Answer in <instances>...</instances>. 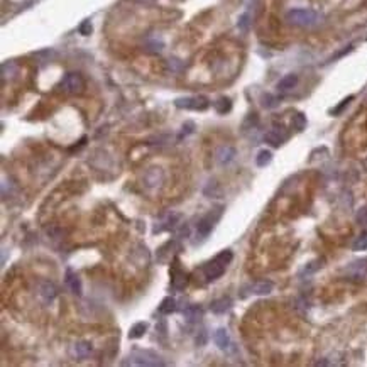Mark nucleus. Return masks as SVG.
<instances>
[{"label": "nucleus", "mask_w": 367, "mask_h": 367, "mask_svg": "<svg viewBox=\"0 0 367 367\" xmlns=\"http://www.w3.org/2000/svg\"><path fill=\"white\" fill-rule=\"evenodd\" d=\"M232 259H234L232 251H222L220 254H216L210 262L205 264L203 274H205V278H207V281L210 282V281L218 280V278L225 273L227 266L232 262Z\"/></svg>", "instance_id": "nucleus-1"}, {"label": "nucleus", "mask_w": 367, "mask_h": 367, "mask_svg": "<svg viewBox=\"0 0 367 367\" xmlns=\"http://www.w3.org/2000/svg\"><path fill=\"white\" fill-rule=\"evenodd\" d=\"M122 366H146V367H157L164 366V361L157 354L151 350H134L127 357V361L122 362Z\"/></svg>", "instance_id": "nucleus-2"}, {"label": "nucleus", "mask_w": 367, "mask_h": 367, "mask_svg": "<svg viewBox=\"0 0 367 367\" xmlns=\"http://www.w3.org/2000/svg\"><path fill=\"white\" fill-rule=\"evenodd\" d=\"M289 24L293 25H300V27H311V25H317L320 22V16L313 10L308 9H293L288 12L286 16Z\"/></svg>", "instance_id": "nucleus-3"}, {"label": "nucleus", "mask_w": 367, "mask_h": 367, "mask_svg": "<svg viewBox=\"0 0 367 367\" xmlns=\"http://www.w3.org/2000/svg\"><path fill=\"white\" fill-rule=\"evenodd\" d=\"M222 212H223V207L222 205H218L214 210H210L205 216H201L200 222H198L196 225V237L200 238V240H203V238H207L210 236V232L214 230L215 223L220 220V216H222Z\"/></svg>", "instance_id": "nucleus-4"}, {"label": "nucleus", "mask_w": 367, "mask_h": 367, "mask_svg": "<svg viewBox=\"0 0 367 367\" xmlns=\"http://www.w3.org/2000/svg\"><path fill=\"white\" fill-rule=\"evenodd\" d=\"M60 88L65 91V93L78 95V93H82L83 88H85V82H83V78L78 75V73H68V75L63 78V82H61Z\"/></svg>", "instance_id": "nucleus-5"}, {"label": "nucleus", "mask_w": 367, "mask_h": 367, "mask_svg": "<svg viewBox=\"0 0 367 367\" xmlns=\"http://www.w3.org/2000/svg\"><path fill=\"white\" fill-rule=\"evenodd\" d=\"M174 105L178 108L185 110H207L210 107V102H208L207 97H183L176 98Z\"/></svg>", "instance_id": "nucleus-6"}, {"label": "nucleus", "mask_w": 367, "mask_h": 367, "mask_svg": "<svg viewBox=\"0 0 367 367\" xmlns=\"http://www.w3.org/2000/svg\"><path fill=\"white\" fill-rule=\"evenodd\" d=\"M179 220H181V214L170 212V214L164 215L159 222H156V225H154V229H152V234H159V232H164V230L174 229V227L178 225Z\"/></svg>", "instance_id": "nucleus-7"}, {"label": "nucleus", "mask_w": 367, "mask_h": 367, "mask_svg": "<svg viewBox=\"0 0 367 367\" xmlns=\"http://www.w3.org/2000/svg\"><path fill=\"white\" fill-rule=\"evenodd\" d=\"M38 291H39V298H41L43 303H46V304L53 303L54 298H56V295H58L56 286H54L53 282H49V281H41V282H39Z\"/></svg>", "instance_id": "nucleus-8"}, {"label": "nucleus", "mask_w": 367, "mask_h": 367, "mask_svg": "<svg viewBox=\"0 0 367 367\" xmlns=\"http://www.w3.org/2000/svg\"><path fill=\"white\" fill-rule=\"evenodd\" d=\"M234 157H236V149H234L232 146H220L215 152V159L220 166L229 164L230 161H234Z\"/></svg>", "instance_id": "nucleus-9"}, {"label": "nucleus", "mask_w": 367, "mask_h": 367, "mask_svg": "<svg viewBox=\"0 0 367 367\" xmlns=\"http://www.w3.org/2000/svg\"><path fill=\"white\" fill-rule=\"evenodd\" d=\"M65 282H66V286L71 289V293H75L76 296H82V281H80V278L76 276L71 269H66Z\"/></svg>", "instance_id": "nucleus-10"}, {"label": "nucleus", "mask_w": 367, "mask_h": 367, "mask_svg": "<svg viewBox=\"0 0 367 367\" xmlns=\"http://www.w3.org/2000/svg\"><path fill=\"white\" fill-rule=\"evenodd\" d=\"M186 282H188V280H186V274L183 273L179 267H174V269L171 271V286H173V289H176V291H181V289H185Z\"/></svg>", "instance_id": "nucleus-11"}, {"label": "nucleus", "mask_w": 367, "mask_h": 367, "mask_svg": "<svg viewBox=\"0 0 367 367\" xmlns=\"http://www.w3.org/2000/svg\"><path fill=\"white\" fill-rule=\"evenodd\" d=\"M249 289H251L252 295L266 296L274 289V284L271 281H258V282H254V284L249 286Z\"/></svg>", "instance_id": "nucleus-12"}, {"label": "nucleus", "mask_w": 367, "mask_h": 367, "mask_svg": "<svg viewBox=\"0 0 367 367\" xmlns=\"http://www.w3.org/2000/svg\"><path fill=\"white\" fill-rule=\"evenodd\" d=\"M183 317H185L190 324H194V322H198L203 317V308L198 306V304H188V306L183 310Z\"/></svg>", "instance_id": "nucleus-13"}, {"label": "nucleus", "mask_w": 367, "mask_h": 367, "mask_svg": "<svg viewBox=\"0 0 367 367\" xmlns=\"http://www.w3.org/2000/svg\"><path fill=\"white\" fill-rule=\"evenodd\" d=\"M347 273L350 274L352 278H364L366 273H367V259H362V260H355L354 264H350V266L347 267Z\"/></svg>", "instance_id": "nucleus-14"}, {"label": "nucleus", "mask_w": 367, "mask_h": 367, "mask_svg": "<svg viewBox=\"0 0 367 367\" xmlns=\"http://www.w3.org/2000/svg\"><path fill=\"white\" fill-rule=\"evenodd\" d=\"M230 308H232V300L225 298V296L215 300V302H212V304H210V310L214 311L215 315H223L225 311H229Z\"/></svg>", "instance_id": "nucleus-15"}, {"label": "nucleus", "mask_w": 367, "mask_h": 367, "mask_svg": "<svg viewBox=\"0 0 367 367\" xmlns=\"http://www.w3.org/2000/svg\"><path fill=\"white\" fill-rule=\"evenodd\" d=\"M214 342H215V345L218 347V348H222V350L229 348V345H230L229 332H227L225 328H218V330H216V332L214 333Z\"/></svg>", "instance_id": "nucleus-16"}, {"label": "nucleus", "mask_w": 367, "mask_h": 367, "mask_svg": "<svg viewBox=\"0 0 367 367\" xmlns=\"http://www.w3.org/2000/svg\"><path fill=\"white\" fill-rule=\"evenodd\" d=\"M144 181H146V185H148V186L161 185V181H163V171H161L159 168H152V170H149L148 173H146Z\"/></svg>", "instance_id": "nucleus-17"}, {"label": "nucleus", "mask_w": 367, "mask_h": 367, "mask_svg": "<svg viewBox=\"0 0 367 367\" xmlns=\"http://www.w3.org/2000/svg\"><path fill=\"white\" fill-rule=\"evenodd\" d=\"M91 348H93V347H91L90 342H76L71 348V354L75 355L76 359H83V357H86V355L90 354Z\"/></svg>", "instance_id": "nucleus-18"}, {"label": "nucleus", "mask_w": 367, "mask_h": 367, "mask_svg": "<svg viewBox=\"0 0 367 367\" xmlns=\"http://www.w3.org/2000/svg\"><path fill=\"white\" fill-rule=\"evenodd\" d=\"M296 83H298V76L291 73V75H286L284 78L280 80L278 88H280L281 91H288V90H293V88L296 86Z\"/></svg>", "instance_id": "nucleus-19"}, {"label": "nucleus", "mask_w": 367, "mask_h": 367, "mask_svg": "<svg viewBox=\"0 0 367 367\" xmlns=\"http://www.w3.org/2000/svg\"><path fill=\"white\" fill-rule=\"evenodd\" d=\"M264 141H266L267 144L273 146V148H280V146L282 144V141H284V137H282L278 130H269V132H266V135H264Z\"/></svg>", "instance_id": "nucleus-20"}, {"label": "nucleus", "mask_w": 367, "mask_h": 367, "mask_svg": "<svg viewBox=\"0 0 367 367\" xmlns=\"http://www.w3.org/2000/svg\"><path fill=\"white\" fill-rule=\"evenodd\" d=\"M146 330H148V324L146 322H137V324H134L130 326V332H129V339H141V337H144Z\"/></svg>", "instance_id": "nucleus-21"}, {"label": "nucleus", "mask_w": 367, "mask_h": 367, "mask_svg": "<svg viewBox=\"0 0 367 367\" xmlns=\"http://www.w3.org/2000/svg\"><path fill=\"white\" fill-rule=\"evenodd\" d=\"M176 311V300L171 298V296H168V298H164L163 302L159 304V313L163 315H171Z\"/></svg>", "instance_id": "nucleus-22"}, {"label": "nucleus", "mask_w": 367, "mask_h": 367, "mask_svg": "<svg viewBox=\"0 0 367 367\" xmlns=\"http://www.w3.org/2000/svg\"><path fill=\"white\" fill-rule=\"evenodd\" d=\"M273 161V152L267 151V149H262V151H259V154L256 156V164H258L259 168H266L267 164Z\"/></svg>", "instance_id": "nucleus-23"}, {"label": "nucleus", "mask_w": 367, "mask_h": 367, "mask_svg": "<svg viewBox=\"0 0 367 367\" xmlns=\"http://www.w3.org/2000/svg\"><path fill=\"white\" fill-rule=\"evenodd\" d=\"M215 108H216V112H218V113H227V112H230V110H232V102H230L229 98L222 97V98H218V100L215 102Z\"/></svg>", "instance_id": "nucleus-24"}, {"label": "nucleus", "mask_w": 367, "mask_h": 367, "mask_svg": "<svg viewBox=\"0 0 367 367\" xmlns=\"http://www.w3.org/2000/svg\"><path fill=\"white\" fill-rule=\"evenodd\" d=\"M203 193L207 194V196H214V198H216V196H220L222 194V190H220V186H218V183L216 181H210L207 185V188L203 190Z\"/></svg>", "instance_id": "nucleus-25"}, {"label": "nucleus", "mask_w": 367, "mask_h": 367, "mask_svg": "<svg viewBox=\"0 0 367 367\" xmlns=\"http://www.w3.org/2000/svg\"><path fill=\"white\" fill-rule=\"evenodd\" d=\"M293 127H295L296 130H303L304 127H306V117H304L302 112L293 115Z\"/></svg>", "instance_id": "nucleus-26"}, {"label": "nucleus", "mask_w": 367, "mask_h": 367, "mask_svg": "<svg viewBox=\"0 0 367 367\" xmlns=\"http://www.w3.org/2000/svg\"><path fill=\"white\" fill-rule=\"evenodd\" d=\"M352 249L354 251H367V234H362V236H359L355 238V242L352 244Z\"/></svg>", "instance_id": "nucleus-27"}, {"label": "nucleus", "mask_w": 367, "mask_h": 367, "mask_svg": "<svg viewBox=\"0 0 367 367\" xmlns=\"http://www.w3.org/2000/svg\"><path fill=\"white\" fill-rule=\"evenodd\" d=\"M251 17H249V14H242L240 17H238V22H237V27L240 29V31H247L249 29V24H251Z\"/></svg>", "instance_id": "nucleus-28"}, {"label": "nucleus", "mask_w": 367, "mask_h": 367, "mask_svg": "<svg viewBox=\"0 0 367 367\" xmlns=\"http://www.w3.org/2000/svg\"><path fill=\"white\" fill-rule=\"evenodd\" d=\"M262 105L266 108H273V107H276L278 105V98H274L273 95H264V98H262Z\"/></svg>", "instance_id": "nucleus-29"}, {"label": "nucleus", "mask_w": 367, "mask_h": 367, "mask_svg": "<svg viewBox=\"0 0 367 367\" xmlns=\"http://www.w3.org/2000/svg\"><path fill=\"white\" fill-rule=\"evenodd\" d=\"M357 222L361 223V225H366L367 227V207H362L361 210L357 212Z\"/></svg>", "instance_id": "nucleus-30"}, {"label": "nucleus", "mask_w": 367, "mask_h": 367, "mask_svg": "<svg viewBox=\"0 0 367 367\" xmlns=\"http://www.w3.org/2000/svg\"><path fill=\"white\" fill-rule=\"evenodd\" d=\"M352 100H354V97H352V95H350V97H347V98H345V100H342V104H340V105H339V107H335V108H333V110H332V113H333V115H339V113H340V112H342V110H344V108H345V107H347V105H348V104H350V102H352Z\"/></svg>", "instance_id": "nucleus-31"}, {"label": "nucleus", "mask_w": 367, "mask_h": 367, "mask_svg": "<svg viewBox=\"0 0 367 367\" xmlns=\"http://www.w3.org/2000/svg\"><path fill=\"white\" fill-rule=\"evenodd\" d=\"M322 267V260H315V262H310L306 267H304V274H311L315 273L317 269H320Z\"/></svg>", "instance_id": "nucleus-32"}, {"label": "nucleus", "mask_w": 367, "mask_h": 367, "mask_svg": "<svg viewBox=\"0 0 367 367\" xmlns=\"http://www.w3.org/2000/svg\"><path fill=\"white\" fill-rule=\"evenodd\" d=\"M80 34L83 36H90L91 34V22L90 21H83L82 25H80Z\"/></svg>", "instance_id": "nucleus-33"}, {"label": "nucleus", "mask_w": 367, "mask_h": 367, "mask_svg": "<svg viewBox=\"0 0 367 367\" xmlns=\"http://www.w3.org/2000/svg\"><path fill=\"white\" fill-rule=\"evenodd\" d=\"M207 340H208V333L205 332V330H201V332L196 335V345L198 347H203L205 344H207Z\"/></svg>", "instance_id": "nucleus-34"}, {"label": "nucleus", "mask_w": 367, "mask_h": 367, "mask_svg": "<svg viewBox=\"0 0 367 367\" xmlns=\"http://www.w3.org/2000/svg\"><path fill=\"white\" fill-rule=\"evenodd\" d=\"M193 127H194V124H193V122H186L185 126H183V132H181V134H179V139H181L183 135H185V137H186V135H188V134H192V132H193Z\"/></svg>", "instance_id": "nucleus-35"}, {"label": "nucleus", "mask_w": 367, "mask_h": 367, "mask_svg": "<svg viewBox=\"0 0 367 367\" xmlns=\"http://www.w3.org/2000/svg\"><path fill=\"white\" fill-rule=\"evenodd\" d=\"M176 236H178L179 238H183V236H185V237H188V236H190V229H188V225H183L181 229L178 230V234H176Z\"/></svg>", "instance_id": "nucleus-36"}, {"label": "nucleus", "mask_w": 367, "mask_h": 367, "mask_svg": "<svg viewBox=\"0 0 367 367\" xmlns=\"http://www.w3.org/2000/svg\"><path fill=\"white\" fill-rule=\"evenodd\" d=\"M148 46L149 47H152L154 51H159V49H163V43H159V41H151V43H148Z\"/></svg>", "instance_id": "nucleus-37"}]
</instances>
